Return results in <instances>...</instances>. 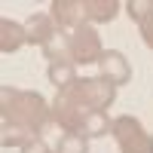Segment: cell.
<instances>
[{
    "label": "cell",
    "instance_id": "obj_1",
    "mask_svg": "<svg viewBox=\"0 0 153 153\" xmlns=\"http://www.w3.org/2000/svg\"><path fill=\"white\" fill-rule=\"evenodd\" d=\"M3 123H12V126H22L28 129L31 135L43 132L49 120H52V104H46V98L40 92H25V89H9L3 86Z\"/></svg>",
    "mask_w": 153,
    "mask_h": 153
},
{
    "label": "cell",
    "instance_id": "obj_2",
    "mask_svg": "<svg viewBox=\"0 0 153 153\" xmlns=\"http://www.w3.org/2000/svg\"><path fill=\"white\" fill-rule=\"evenodd\" d=\"M65 92L74 101H80L86 110H101V113H107V107L117 101V86L107 83L104 76H86V80H76L71 89H65Z\"/></svg>",
    "mask_w": 153,
    "mask_h": 153
},
{
    "label": "cell",
    "instance_id": "obj_3",
    "mask_svg": "<svg viewBox=\"0 0 153 153\" xmlns=\"http://www.w3.org/2000/svg\"><path fill=\"white\" fill-rule=\"evenodd\" d=\"M113 138L120 144V153H153V135H147L141 120L129 113L113 120Z\"/></svg>",
    "mask_w": 153,
    "mask_h": 153
},
{
    "label": "cell",
    "instance_id": "obj_4",
    "mask_svg": "<svg viewBox=\"0 0 153 153\" xmlns=\"http://www.w3.org/2000/svg\"><path fill=\"white\" fill-rule=\"evenodd\" d=\"M101 55H104V46H101V37L92 25L71 31V61L74 65H98Z\"/></svg>",
    "mask_w": 153,
    "mask_h": 153
},
{
    "label": "cell",
    "instance_id": "obj_5",
    "mask_svg": "<svg viewBox=\"0 0 153 153\" xmlns=\"http://www.w3.org/2000/svg\"><path fill=\"white\" fill-rule=\"evenodd\" d=\"M86 117H89V110L80 104V101H74L68 92H58L55 95V101H52V120L65 132H83Z\"/></svg>",
    "mask_w": 153,
    "mask_h": 153
},
{
    "label": "cell",
    "instance_id": "obj_6",
    "mask_svg": "<svg viewBox=\"0 0 153 153\" xmlns=\"http://www.w3.org/2000/svg\"><path fill=\"white\" fill-rule=\"evenodd\" d=\"M49 16L58 25V31H76L86 22V3L83 0H52L49 3Z\"/></svg>",
    "mask_w": 153,
    "mask_h": 153
},
{
    "label": "cell",
    "instance_id": "obj_7",
    "mask_svg": "<svg viewBox=\"0 0 153 153\" xmlns=\"http://www.w3.org/2000/svg\"><path fill=\"white\" fill-rule=\"evenodd\" d=\"M98 76H104V80L113 83V86H123V83L132 80V65H129V58L123 52L107 49V52L101 55V61H98Z\"/></svg>",
    "mask_w": 153,
    "mask_h": 153
},
{
    "label": "cell",
    "instance_id": "obj_8",
    "mask_svg": "<svg viewBox=\"0 0 153 153\" xmlns=\"http://www.w3.org/2000/svg\"><path fill=\"white\" fill-rule=\"evenodd\" d=\"M55 31H58V25L52 22L49 12H34V16L25 22V37H28V43L31 46H40V49L55 37Z\"/></svg>",
    "mask_w": 153,
    "mask_h": 153
},
{
    "label": "cell",
    "instance_id": "obj_9",
    "mask_svg": "<svg viewBox=\"0 0 153 153\" xmlns=\"http://www.w3.org/2000/svg\"><path fill=\"white\" fill-rule=\"evenodd\" d=\"M25 43H28V37H25V25L9 22V19L0 22V52H3V55H9V52H16V49H22Z\"/></svg>",
    "mask_w": 153,
    "mask_h": 153
},
{
    "label": "cell",
    "instance_id": "obj_10",
    "mask_svg": "<svg viewBox=\"0 0 153 153\" xmlns=\"http://www.w3.org/2000/svg\"><path fill=\"white\" fill-rule=\"evenodd\" d=\"M83 3H86V22H95V25L113 22L117 12L123 9V3H117V0H83Z\"/></svg>",
    "mask_w": 153,
    "mask_h": 153
},
{
    "label": "cell",
    "instance_id": "obj_11",
    "mask_svg": "<svg viewBox=\"0 0 153 153\" xmlns=\"http://www.w3.org/2000/svg\"><path fill=\"white\" fill-rule=\"evenodd\" d=\"M43 55L49 58V65H65V61H71V34L68 31H55V37L43 46Z\"/></svg>",
    "mask_w": 153,
    "mask_h": 153
},
{
    "label": "cell",
    "instance_id": "obj_12",
    "mask_svg": "<svg viewBox=\"0 0 153 153\" xmlns=\"http://www.w3.org/2000/svg\"><path fill=\"white\" fill-rule=\"evenodd\" d=\"M83 138H104V135H113V120L107 117V113H101V110H89V117L83 123Z\"/></svg>",
    "mask_w": 153,
    "mask_h": 153
},
{
    "label": "cell",
    "instance_id": "obj_13",
    "mask_svg": "<svg viewBox=\"0 0 153 153\" xmlns=\"http://www.w3.org/2000/svg\"><path fill=\"white\" fill-rule=\"evenodd\" d=\"M46 76H49V83H52L58 92H65V89H71V86L76 83V65H74V61H65V65H49Z\"/></svg>",
    "mask_w": 153,
    "mask_h": 153
},
{
    "label": "cell",
    "instance_id": "obj_14",
    "mask_svg": "<svg viewBox=\"0 0 153 153\" xmlns=\"http://www.w3.org/2000/svg\"><path fill=\"white\" fill-rule=\"evenodd\" d=\"M55 153H89V138H83L80 132H65L58 138Z\"/></svg>",
    "mask_w": 153,
    "mask_h": 153
},
{
    "label": "cell",
    "instance_id": "obj_15",
    "mask_svg": "<svg viewBox=\"0 0 153 153\" xmlns=\"http://www.w3.org/2000/svg\"><path fill=\"white\" fill-rule=\"evenodd\" d=\"M31 138H34V135H31L28 129L12 126V123H3V135H0V144H3V147H25Z\"/></svg>",
    "mask_w": 153,
    "mask_h": 153
},
{
    "label": "cell",
    "instance_id": "obj_16",
    "mask_svg": "<svg viewBox=\"0 0 153 153\" xmlns=\"http://www.w3.org/2000/svg\"><path fill=\"white\" fill-rule=\"evenodd\" d=\"M123 9H126V16H129L132 22L144 25L153 16V0H129V3H123Z\"/></svg>",
    "mask_w": 153,
    "mask_h": 153
},
{
    "label": "cell",
    "instance_id": "obj_17",
    "mask_svg": "<svg viewBox=\"0 0 153 153\" xmlns=\"http://www.w3.org/2000/svg\"><path fill=\"white\" fill-rule=\"evenodd\" d=\"M22 153H55V150H49V144L43 141V138H40V135H34L31 141L22 147Z\"/></svg>",
    "mask_w": 153,
    "mask_h": 153
},
{
    "label": "cell",
    "instance_id": "obj_18",
    "mask_svg": "<svg viewBox=\"0 0 153 153\" xmlns=\"http://www.w3.org/2000/svg\"><path fill=\"white\" fill-rule=\"evenodd\" d=\"M141 40H144V46H147V49H153V16L141 25Z\"/></svg>",
    "mask_w": 153,
    "mask_h": 153
}]
</instances>
